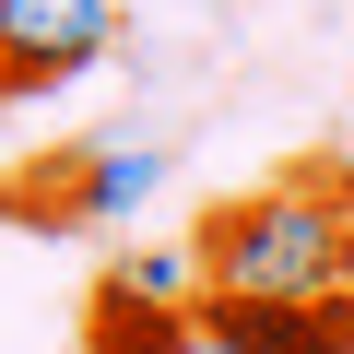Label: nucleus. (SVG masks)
<instances>
[{
    "instance_id": "5",
    "label": "nucleus",
    "mask_w": 354,
    "mask_h": 354,
    "mask_svg": "<svg viewBox=\"0 0 354 354\" xmlns=\"http://www.w3.org/2000/svg\"><path fill=\"white\" fill-rule=\"evenodd\" d=\"M106 283H118L130 307H201V248H130Z\"/></svg>"
},
{
    "instance_id": "3",
    "label": "nucleus",
    "mask_w": 354,
    "mask_h": 354,
    "mask_svg": "<svg viewBox=\"0 0 354 354\" xmlns=\"http://www.w3.org/2000/svg\"><path fill=\"white\" fill-rule=\"evenodd\" d=\"M95 354H248L236 319L201 295V307H130L118 283L95 295Z\"/></svg>"
},
{
    "instance_id": "1",
    "label": "nucleus",
    "mask_w": 354,
    "mask_h": 354,
    "mask_svg": "<svg viewBox=\"0 0 354 354\" xmlns=\"http://www.w3.org/2000/svg\"><path fill=\"white\" fill-rule=\"evenodd\" d=\"M189 248H201V295H225V307L342 295V165L272 177V189H248V201H213V225Z\"/></svg>"
},
{
    "instance_id": "2",
    "label": "nucleus",
    "mask_w": 354,
    "mask_h": 354,
    "mask_svg": "<svg viewBox=\"0 0 354 354\" xmlns=\"http://www.w3.org/2000/svg\"><path fill=\"white\" fill-rule=\"evenodd\" d=\"M118 36V0H0V95H48L95 71Z\"/></svg>"
},
{
    "instance_id": "6",
    "label": "nucleus",
    "mask_w": 354,
    "mask_h": 354,
    "mask_svg": "<svg viewBox=\"0 0 354 354\" xmlns=\"http://www.w3.org/2000/svg\"><path fill=\"white\" fill-rule=\"evenodd\" d=\"M342 295H354V177H342Z\"/></svg>"
},
{
    "instance_id": "4",
    "label": "nucleus",
    "mask_w": 354,
    "mask_h": 354,
    "mask_svg": "<svg viewBox=\"0 0 354 354\" xmlns=\"http://www.w3.org/2000/svg\"><path fill=\"white\" fill-rule=\"evenodd\" d=\"M225 307V295H213ZM248 354H354V295H307V307H225Z\"/></svg>"
}]
</instances>
